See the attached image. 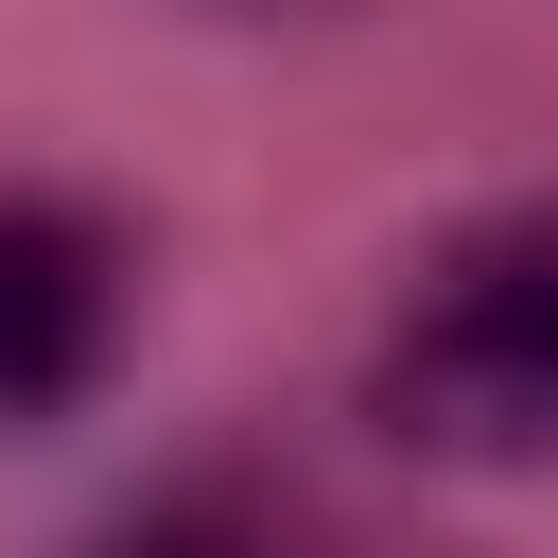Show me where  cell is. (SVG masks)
Listing matches in <instances>:
<instances>
[{
    "mask_svg": "<svg viewBox=\"0 0 558 558\" xmlns=\"http://www.w3.org/2000/svg\"><path fill=\"white\" fill-rule=\"evenodd\" d=\"M384 401H401V436H471V453L558 436V227L471 244V262L436 279V314L401 331Z\"/></svg>",
    "mask_w": 558,
    "mask_h": 558,
    "instance_id": "cell-1",
    "label": "cell"
},
{
    "mask_svg": "<svg viewBox=\"0 0 558 558\" xmlns=\"http://www.w3.org/2000/svg\"><path fill=\"white\" fill-rule=\"evenodd\" d=\"M122 314H140V244L87 192H0V418L17 436L122 366Z\"/></svg>",
    "mask_w": 558,
    "mask_h": 558,
    "instance_id": "cell-2",
    "label": "cell"
},
{
    "mask_svg": "<svg viewBox=\"0 0 558 558\" xmlns=\"http://www.w3.org/2000/svg\"><path fill=\"white\" fill-rule=\"evenodd\" d=\"M209 17H314V0H209Z\"/></svg>",
    "mask_w": 558,
    "mask_h": 558,
    "instance_id": "cell-3",
    "label": "cell"
}]
</instances>
